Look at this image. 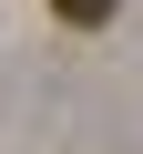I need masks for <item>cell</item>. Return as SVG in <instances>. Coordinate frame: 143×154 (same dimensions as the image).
<instances>
[{
    "label": "cell",
    "mask_w": 143,
    "mask_h": 154,
    "mask_svg": "<svg viewBox=\"0 0 143 154\" xmlns=\"http://www.w3.org/2000/svg\"><path fill=\"white\" fill-rule=\"evenodd\" d=\"M51 11H61V21H72V31H102V21H112V11H123V0H51Z\"/></svg>",
    "instance_id": "6da1fadb"
}]
</instances>
